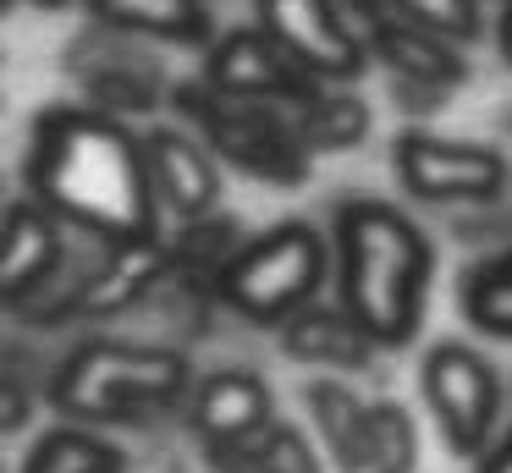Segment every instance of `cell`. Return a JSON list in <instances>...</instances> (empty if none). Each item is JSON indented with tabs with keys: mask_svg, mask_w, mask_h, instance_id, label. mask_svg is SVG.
<instances>
[{
	"mask_svg": "<svg viewBox=\"0 0 512 473\" xmlns=\"http://www.w3.org/2000/svg\"><path fill=\"white\" fill-rule=\"evenodd\" d=\"M28 198L61 226L94 242L160 237V209L149 193L144 143L127 121L94 105H50L34 116L23 154Z\"/></svg>",
	"mask_w": 512,
	"mask_h": 473,
	"instance_id": "cell-1",
	"label": "cell"
},
{
	"mask_svg": "<svg viewBox=\"0 0 512 473\" xmlns=\"http://www.w3.org/2000/svg\"><path fill=\"white\" fill-rule=\"evenodd\" d=\"M430 242L402 209L380 198H353L336 209V275H342V314L375 347L413 341L430 286Z\"/></svg>",
	"mask_w": 512,
	"mask_h": 473,
	"instance_id": "cell-2",
	"label": "cell"
},
{
	"mask_svg": "<svg viewBox=\"0 0 512 473\" xmlns=\"http://www.w3.org/2000/svg\"><path fill=\"white\" fill-rule=\"evenodd\" d=\"M193 363L177 347H138V341H78L50 369L45 402L67 424H149L188 402Z\"/></svg>",
	"mask_w": 512,
	"mask_h": 473,
	"instance_id": "cell-3",
	"label": "cell"
},
{
	"mask_svg": "<svg viewBox=\"0 0 512 473\" xmlns=\"http://www.w3.org/2000/svg\"><path fill=\"white\" fill-rule=\"evenodd\" d=\"M171 105H177L188 132L215 160L237 165L254 182L298 187L309 176V149H303L298 127H292V110L254 105V99H226L204 77H188V83L171 88Z\"/></svg>",
	"mask_w": 512,
	"mask_h": 473,
	"instance_id": "cell-4",
	"label": "cell"
},
{
	"mask_svg": "<svg viewBox=\"0 0 512 473\" xmlns=\"http://www.w3.org/2000/svg\"><path fill=\"white\" fill-rule=\"evenodd\" d=\"M320 281H325L320 231L303 226V220H281V226L237 242V253L215 275V297L254 325H281L303 303H314Z\"/></svg>",
	"mask_w": 512,
	"mask_h": 473,
	"instance_id": "cell-5",
	"label": "cell"
},
{
	"mask_svg": "<svg viewBox=\"0 0 512 473\" xmlns=\"http://www.w3.org/2000/svg\"><path fill=\"white\" fill-rule=\"evenodd\" d=\"M254 28L314 83H347L364 72V39L331 0H254Z\"/></svg>",
	"mask_w": 512,
	"mask_h": 473,
	"instance_id": "cell-6",
	"label": "cell"
},
{
	"mask_svg": "<svg viewBox=\"0 0 512 473\" xmlns=\"http://www.w3.org/2000/svg\"><path fill=\"white\" fill-rule=\"evenodd\" d=\"M67 66L83 77V94L94 110L105 116H149V110L166 99V72H160V55L149 44L127 39L116 28L89 22L78 44L67 50Z\"/></svg>",
	"mask_w": 512,
	"mask_h": 473,
	"instance_id": "cell-7",
	"label": "cell"
},
{
	"mask_svg": "<svg viewBox=\"0 0 512 473\" xmlns=\"http://www.w3.org/2000/svg\"><path fill=\"white\" fill-rule=\"evenodd\" d=\"M391 165H397L402 187L430 204H479L507 187V160L496 149L435 138V132H402L391 143Z\"/></svg>",
	"mask_w": 512,
	"mask_h": 473,
	"instance_id": "cell-8",
	"label": "cell"
},
{
	"mask_svg": "<svg viewBox=\"0 0 512 473\" xmlns=\"http://www.w3.org/2000/svg\"><path fill=\"white\" fill-rule=\"evenodd\" d=\"M199 77L226 99H254V105H281V110H298L314 88H325V83H314L298 61H287L254 22L204 44V72Z\"/></svg>",
	"mask_w": 512,
	"mask_h": 473,
	"instance_id": "cell-9",
	"label": "cell"
},
{
	"mask_svg": "<svg viewBox=\"0 0 512 473\" xmlns=\"http://www.w3.org/2000/svg\"><path fill=\"white\" fill-rule=\"evenodd\" d=\"M67 270V226L34 198L0 204V308H34Z\"/></svg>",
	"mask_w": 512,
	"mask_h": 473,
	"instance_id": "cell-10",
	"label": "cell"
},
{
	"mask_svg": "<svg viewBox=\"0 0 512 473\" xmlns=\"http://www.w3.org/2000/svg\"><path fill=\"white\" fill-rule=\"evenodd\" d=\"M424 396H430V413L441 418V435L452 451H479L496 429V374L463 341H441V347L424 358Z\"/></svg>",
	"mask_w": 512,
	"mask_h": 473,
	"instance_id": "cell-11",
	"label": "cell"
},
{
	"mask_svg": "<svg viewBox=\"0 0 512 473\" xmlns=\"http://www.w3.org/2000/svg\"><path fill=\"white\" fill-rule=\"evenodd\" d=\"M138 143H144V171L160 215L199 220L221 204V165L188 127H149L138 132Z\"/></svg>",
	"mask_w": 512,
	"mask_h": 473,
	"instance_id": "cell-12",
	"label": "cell"
},
{
	"mask_svg": "<svg viewBox=\"0 0 512 473\" xmlns=\"http://www.w3.org/2000/svg\"><path fill=\"white\" fill-rule=\"evenodd\" d=\"M270 418H276V402H270V385L254 369H215L204 380H193L188 391V429L199 446L243 440Z\"/></svg>",
	"mask_w": 512,
	"mask_h": 473,
	"instance_id": "cell-13",
	"label": "cell"
},
{
	"mask_svg": "<svg viewBox=\"0 0 512 473\" xmlns=\"http://www.w3.org/2000/svg\"><path fill=\"white\" fill-rule=\"evenodd\" d=\"M364 44L380 55V61L391 66V72L402 77V83H419V88H435V94H446L452 83H463V55L452 50V39H441L435 28H424V22L413 17H375L364 33Z\"/></svg>",
	"mask_w": 512,
	"mask_h": 473,
	"instance_id": "cell-14",
	"label": "cell"
},
{
	"mask_svg": "<svg viewBox=\"0 0 512 473\" xmlns=\"http://www.w3.org/2000/svg\"><path fill=\"white\" fill-rule=\"evenodd\" d=\"M89 17L127 39H160L182 50H204L215 39V22L204 0H89Z\"/></svg>",
	"mask_w": 512,
	"mask_h": 473,
	"instance_id": "cell-15",
	"label": "cell"
},
{
	"mask_svg": "<svg viewBox=\"0 0 512 473\" xmlns=\"http://www.w3.org/2000/svg\"><path fill=\"white\" fill-rule=\"evenodd\" d=\"M281 352L292 363H314V369H364L375 358V341L342 308L303 303L298 314L281 319Z\"/></svg>",
	"mask_w": 512,
	"mask_h": 473,
	"instance_id": "cell-16",
	"label": "cell"
},
{
	"mask_svg": "<svg viewBox=\"0 0 512 473\" xmlns=\"http://www.w3.org/2000/svg\"><path fill=\"white\" fill-rule=\"evenodd\" d=\"M204 462L215 473H320V457H314L309 435L281 418L259 424L254 435L226 440V446H199Z\"/></svg>",
	"mask_w": 512,
	"mask_h": 473,
	"instance_id": "cell-17",
	"label": "cell"
},
{
	"mask_svg": "<svg viewBox=\"0 0 512 473\" xmlns=\"http://www.w3.org/2000/svg\"><path fill=\"white\" fill-rule=\"evenodd\" d=\"M23 473H127V451L83 424H56L28 446Z\"/></svg>",
	"mask_w": 512,
	"mask_h": 473,
	"instance_id": "cell-18",
	"label": "cell"
},
{
	"mask_svg": "<svg viewBox=\"0 0 512 473\" xmlns=\"http://www.w3.org/2000/svg\"><path fill=\"white\" fill-rule=\"evenodd\" d=\"M364 407L353 396V385L342 380H314L309 385V413L320 429V446L331 451V462L342 473H364Z\"/></svg>",
	"mask_w": 512,
	"mask_h": 473,
	"instance_id": "cell-19",
	"label": "cell"
},
{
	"mask_svg": "<svg viewBox=\"0 0 512 473\" xmlns=\"http://www.w3.org/2000/svg\"><path fill=\"white\" fill-rule=\"evenodd\" d=\"M292 127H298L303 149H353L369 132V105L358 94H342V88H314L298 110H292Z\"/></svg>",
	"mask_w": 512,
	"mask_h": 473,
	"instance_id": "cell-20",
	"label": "cell"
},
{
	"mask_svg": "<svg viewBox=\"0 0 512 473\" xmlns=\"http://www.w3.org/2000/svg\"><path fill=\"white\" fill-rule=\"evenodd\" d=\"M419 468V429L408 407L369 402L364 407V473H413Z\"/></svg>",
	"mask_w": 512,
	"mask_h": 473,
	"instance_id": "cell-21",
	"label": "cell"
},
{
	"mask_svg": "<svg viewBox=\"0 0 512 473\" xmlns=\"http://www.w3.org/2000/svg\"><path fill=\"white\" fill-rule=\"evenodd\" d=\"M463 308H468V319H474L479 330H490V336L512 341V253H501V259H485L474 275H468Z\"/></svg>",
	"mask_w": 512,
	"mask_h": 473,
	"instance_id": "cell-22",
	"label": "cell"
},
{
	"mask_svg": "<svg viewBox=\"0 0 512 473\" xmlns=\"http://www.w3.org/2000/svg\"><path fill=\"white\" fill-rule=\"evenodd\" d=\"M397 11L413 22H424V28H435L441 39H474L479 33L474 0H397Z\"/></svg>",
	"mask_w": 512,
	"mask_h": 473,
	"instance_id": "cell-23",
	"label": "cell"
},
{
	"mask_svg": "<svg viewBox=\"0 0 512 473\" xmlns=\"http://www.w3.org/2000/svg\"><path fill=\"white\" fill-rule=\"evenodd\" d=\"M34 391H28L23 374H0V435H17V429L34 424Z\"/></svg>",
	"mask_w": 512,
	"mask_h": 473,
	"instance_id": "cell-24",
	"label": "cell"
},
{
	"mask_svg": "<svg viewBox=\"0 0 512 473\" xmlns=\"http://www.w3.org/2000/svg\"><path fill=\"white\" fill-rule=\"evenodd\" d=\"M331 6L342 11L347 22H364V28H369L375 17H386V0H331Z\"/></svg>",
	"mask_w": 512,
	"mask_h": 473,
	"instance_id": "cell-25",
	"label": "cell"
},
{
	"mask_svg": "<svg viewBox=\"0 0 512 473\" xmlns=\"http://www.w3.org/2000/svg\"><path fill=\"white\" fill-rule=\"evenodd\" d=\"M479 473H512V435L501 440L496 451H490V457H485V468H479Z\"/></svg>",
	"mask_w": 512,
	"mask_h": 473,
	"instance_id": "cell-26",
	"label": "cell"
},
{
	"mask_svg": "<svg viewBox=\"0 0 512 473\" xmlns=\"http://www.w3.org/2000/svg\"><path fill=\"white\" fill-rule=\"evenodd\" d=\"M501 55L512 61V0H507V11H501Z\"/></svg>",
	"mask_w": 512,
	"mask_h": 473,
	"instance_id": "cell-27",
	"label": "cell"
},
{
	"mask_svg": "<svg viewBox=\"0 0 512 473\" xmlns=\"http://www.w3.org/2000/svg\"><path fill=\"white\" fill-rule=\"evenodd\" d=\"M28 6H39V11H61L67 0H28Z\"/></svg>",
	"mask_w": 512,
	"mask_h": 473,
	"instance_id": "cell-28",
	"label": "cell"
},
{
	"mask_svg": "<svg viewBox=\"0 0 512 473\" xmlns=\"http://www.w3.org/2000/svg\"><path fill=\"white\" fill-rule=\"evenodd\" d=\"M6 6H12V0H0V11H6Z\"/></svg>",
	"mask_w": 512,
	"mask_h": 473,
	"instance_id": "cell-29",
	"label": "cell"
},
{
	"mask_svg": "<svg viewBox=\"0 0 512 473\" xmlns=\"http://www.w3.org/2000/svg\"><path fill=\"white\" fill-rule=\"evenodd\" d=\"M0 473H6V462H0Z\"/></svg>",
	"mask_w": 512,
	"mask_h": 473,
	"instance_id": "cell-30",
	"label": "cell"
},
{
	"mask_svg": "<svg viewBox=\"0 0 512 473\" xmlns=\"http://www.w3.org/2000/svg\"><path fill=\"white\" fill-rule=\"evenodd\" d=\"M204 6H210V0H204Z\"/></svg>",
	"mask_w": 512,
	"mask_h": 473,
	"instance_id": "cell-31",
	"label": "cell"
}]
</instances>
